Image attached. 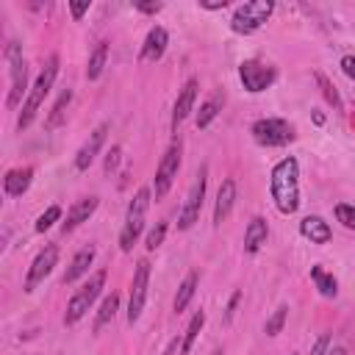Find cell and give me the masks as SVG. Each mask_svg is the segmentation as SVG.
I'll list each match as a JSON object with an SVG mask.
<instances>
[{"label": "cell", "mask_w": 355, "mask_h": 355, "mask_svg": "<svg viewBox=\"0 0 355 355\" xmlns=\"http://www.w3.org/2000/svg\"><path fill=\"white\" fill-rule=\"evenodd\" d=\"M300 233H303L311 244H328V242L333 239L330 225H328L322 217H317V214H311V217H306V220L300 222Z\"/></svg>", "instance_id": "obj_19"}, {"label": "cell", "mask_w": 355, "mask_h": 355, "mask_svg": "<svg viewBox=\"0 0 355 355\" xmlns=\"http://www.w3.org/2000/svg\"><path fill=\"white\" fill-rule=\"evenodd\" d=\"M106 136H108V122H100V125L89 133V139L84 141V148H81L78 156H76V170H78V172H87V170L92 167V161L98 159L100 148L106 145Z\"/></svg>", "instance_id": "obj_13"}, {"label": "cell", "mask_w": 355, "mask_h": 355, "mask_svg": "<svg viewBox=\"0 0 355 355\" xmlns=\"http://www.w3.org/2000/svg\"><path fill=\"white\" fill-rule=\"evenodd\" d=\"M205 186H208V167H200L189 194H186V203L181 208V217H178V228L181 231H189L197 220H200V211H203V197H205Z\"/></svg>", "instance_id": "obj_8"}, {"label": "cell", "mask_w": 355, "mask_h": 355, "mask_svg": "<svg viewBox=\"0 0 355 355\" xmlns=\"http://www.w3.org/2000/svg\"><path fill=\"white\" fill-rule=\"evenodd\" d=\"M106 58H108V45H106V42H100V45L95 47V53L89 56V64H87V78H89V81H98V78L103 76V69H106Z\"/></svg>", "instance_id": "obj_25"}, {"label": "cell", "mask_w": 355, "mask_h": 355, "mask_svg": "<svg viewBox=\"0 0 355 355\" xmlns=\"http://www.w3.org/2000/svg\"><path fill=\"white\" fill-rule=\"evenodd\" d=\"M103 286H106V269H98L84 286L69 297V303H67V314H64V325H76V322H81L84 317H87V311L95 306V300L100 297V292H103Z\"/></svg>", "instance_id": "obj_4"}, {"label": "cell", "mask_w": 355, "mask_h": 355, "mask_svg": "<svg viewBox=\"0 0 355 355\" xmlns=\"http://www.w3.org/2000/svg\"><path fill=\"white\" fill-rule=\"evenodd\" d=\"M239 300H242V292H236V295L231 297V303H228V314H225V322H231V319H233V314H236V306H239Z\"/></svg>", "instance_id": "obj_40"}, {"label": "cell", "mask_w": 355, "mask_h": 355, "mask_svg": "<svg viewBox=\"0 0 355 355\" xmlns=\"http://www.w3.org/2000/svg\"><path fill=\"white\" fill-rule=\"evenodd\" d=\"M269 189L280 214H295L300 208V164L295 156H286L275 164Z\"/></svg>", "instance_id": "obj_1"}, {"label": "cell", "mask_w": 355, "mask_h": 355, "mask_svg": "<svg viewBox=\"0 0 355 355\" xmlns=\"http://www.w3.org/2000/svg\"><path fill=\"white\" fill-rule=\"evenodd\" d=\"M317 84H319V89H322V95H325V100L336 108V111H341V98H339V92H336V87L330 84V78L325 76V73H317Z\"/></svg>", "instance_id": "obj_29"}, {"label": "cell", "mask_w": 355, "mask_h": 355, "mask_svg": "<svg viewBox=\"0 0 355 355\" xmlns=\"http://www.w3.org/2000/svg\"><path fill=\"white\" fill-rule=\"evenodd\" d=\"M222 106H225V95H220V92H214L211 95L203 106H200V111H197V119H194V125L203 130V128H208L211 122L217 119V114L222 111Z\"/></svg>", "instance_id": "obj_22"}, {"label": "cell", "mask_w": 355, "mask_h": 355, "mask_svg": "<svg viewBox=\"0 0 355 355\" xmlns=\"http://www.w3.org/2000/svg\"><path fill=\"white\" fill-rule=\"evenodd\" d=\"M328 347H330V336H328V333H322V336L317 339V344H314L311 355H328Z\"/></svg>", "instance_id": "obj_35"}, {"label": "cell", "mask_w": 355, "mask_h": 355, "mask_svg": "<svg viewBox=\"0 0 355 355\" xmlns=\"http://www.w3.org/2000/svg\"><path fill=\"white\" fill-rule=\"evenodd\" d=\"M272 12H275V3L272 0H250V3H242L236 12H233V17H231V28L236 31V34H255L269 17H272Z\"/></svg>", "instance_id": "obj_5"}, {"label": "cell", "mask_w": 355, "mask_h": 355, "mask_svg": "<svg viewBox=\"0 0 355 355\" xmlns=\"http://www.w3.org/2000/svg\"><path fill=\"white\" fill-rule=\"evenodd\" d=\"M233 203H236V181L233 178H225L220 192H217V203H214V225H222L231 211H233Z\"/></svg>", "instance_id": "obj_15"}, {"label": "cell", "mask_w": 355, "mask_h": 355, "mask_svg": "<svg viewBox=\"0 0 355 355\" xmlns=\"http://www.w3.org/2000/svg\"><path fill=\"white\" fill-rule=\"evenodd\" d=\"M58 220H61V208H58V205H50V208L45 211V214H39V220H36V233L50 231Z\"/></svg>", "instance_id": "obj_31"}, {"label": "cell", "mask_w": 355, "mask_h": 355, "mask_svg": "<svg viewBox=\"0 0 355 355\" xmlns=\"http://www.w3.org/2000/svg\"><path fill=\"white\" fill-rule=\"evenodd\" d=\"M286 317H289V308H286V306H280V308L266 319L264 333H266V336H277V333L283 330V325H286Z\"/></svg>", "instance_id": "obj_30"}, {"label": "cell", "mask_w": 355, "mask_h": 355, "mask_svg": "<svg viewBox=\"0 0 355 355\" xmlns=\"http://www.w3.org/2000/svg\"><path fill=\"white\" fill-rule=\"evenodd\" d=\"M203 325H205V314H203V311H197V314L192 317V322H189V328H186L183 339H181V355H189V352H192V347H194V341H197V336H200Z\"/></svg>", "instance_id": "obj_26"}, {"label": "cell", "mask_w": 355, "mask_h": 355, "mask_svg": "<svg viewBox=\"0 0 355 355\" xmlns=\"http://www.w3.org/2000/svg\"><path fill=\"white\" fill-rule=\"evenodd\" d=\"M164 236H167V222H159L150 233H148V242H145V247L148 250H156V247H161L164 244Z\"/></svg>", "instance_id": "obj_33"}, {"label": "cell", "mask_w": 355, "mask_h": 355, "mask_svg": "<svg viewBox=\"0 0 355 355\" xmlns=\"http://www.w3.org/2000/svg\"><path fill=\"white\" fill-rule=\"evenodd\" d=\"M148 286H150V261L141 258L136 264L133 272V283H130V303H128V322H139L141 311H145V300H148Z\"/></svg>", "instance_id": "obj_10"}, {"label": "cell", "mask_w": 355, "mask_h": 355, "mask_svg": "<svg viewBox=\"0 0 355 355\" xmlns=\"http://www.w3.org/2000/svg\"><path fill=\"white\" fill-rule=\"evenodd\" d=\"M239 78H242V87L247 92L258 95V92H266L275 84V67H269L258 58H247L239 67Z\"/></svg>", "instance_id": "obj_9"}, {"label": "cell", "mask_w": 355, "mask_h": 355, "mask_svg": "<svg viewBox=\"0 0 355 355\" xmlns=\"http://www.w3.org/2000/svg\"><path fill=\"white\" fill-rule=\"evenodd\" d=\"M6 61H9V69H12V92H9V100L6 106L9 108H17L23 95H25V87H28V64L23 58V47L20 42H9L6 45Z\"/></svg>", "instance_id": "obj_7"}, {"label": "cell", "mask_w": 355, "mask_h": 355, "mask_svg": "<svg viewBox=\"0 0 355 355\" xmlns=\"http://www.w3.org/2000/svg\"><path fill=\"white\" fill-rule=\"evenodd\" d=\"M194 292H197V272H189V275L183 277V283L178 286V295H175V303H172L175 314H183V311L189 308V303H192Z\"/></svg>", "instance_id": "obj_23"}, {"label": "cell", "mask_w": 355, "mask_h": 355, "mask_svg": "<svg viewBox=\"0 0 355 355\" xmlns=\"http://www.w3.org/2000/svg\"><path fill=\"white\" fill-rule=\"evenodd\" d=\"M336 220H339L347 231H355V205L339 203V205H336Z\"/></svg>", "instance_id": "obj_32"}, {"label": "cell", "mask_w": 355, "mask_h": 355, "mask_svg": "<svg viewBox=\"0 0 355 355\" xmlns=\"http://www.w3.org/2000/svg\"><path fill=\"white\" fill-rule=\"evenodd\" d=\"M117 308H119V295L117 292H111L106 300H103V306H100V311H98V319H95V333H100L111 319H114V314H117Z\"/></svg>", "instance_id": "obj_27"}, {"label": "cell", "mask_w": 355, "mask_h": 355, "mask_svg": "<svg viewBox=\"0 0 355 355\" xmlns=\"http://www.w3.org/2000/svg\"><path fill=\"white\" fill-rule=\"evenodd\" d=\"M98 197H84V200H76L73 203V208L67 211V220H64V225H61V231L64 233H69V231H76L78 225H84V222H89V217L98 211Z\"/></svg>", "instance_id": "obj_14"}, {"label": "cell", "mask_w": 355, "mask_h": 355, "mask_svg": "<svg viewBox=\"0 0 355 355\" xmlns=\"http://www.w3.org/2000/svg\"><path fill=\"white\" fill-rule=\"evenodd\" d=\"M341 69H344V76L355 81V56H344L341 58Z\"/></svg>", "instance_id": "obj_36"}, {"label": "cell", "mask_w": 355, "mask_h": 355, "mask_svg": "<svg viewBox=\"0 0 355 355\" xmlns=\"http://www.w3.org/2000/svg\"><path fill=\"white\" fill-rule=\"evenodd\" d=\"M69 100H73V89H64V92H61V98L56 100V106H53V111H50L47 122H45L50 130H56V128L64 122V114H67V106H69Z\"/></svg>", "instance_id": "obj_28"}, {"label": "cell", "mask_w": 355, "mask_h": 355, "mask_svg": "<svg viewBox=\"0 0 355 355\" xmlns=\"http://www.w3.org/2000/svg\"><path fill=\"white\" fill-rule=\"evenodd\" d=\"M56 76H58V56L53 53V56L47 58L45 69L39 73V78H36V84H34V89H31V95H28V98H25V103H23V111H20V119H17V128H20V130H25V128L34 122V117H36L39 106L45 103V98L50 95V89H53V84H56Z\"/></svg>", "instance_id": "obj_2"}, {"label": "cell", "mask_w": 355, "mask_h": 355, "mask_svg": "<svg viewBox=\"0 0 355 355\" xmlns=\"http://www.w3.org/2000/svg\"><path fill=\"white\" fill-rule=\"evenodd\" d=\"M181 150H183L181 139H175L172 145L167 148V153L161 156V164H159V170H156V181H153L156 197H164V194L170 192V186L175 183L178 170H181Z\"/></svg>", "instance_id": "obj_11"}, {"label": "cell", "mask_w": 355, "mask_h": 355, "mask_svg": "<svg viewBox=\"0 0 355 355\" xmlns=\"http://www.w3.org/2000/svg\"><path fill=\"white\" fill-rule=\"evenodd\" d=\"M228 6V0H200V9H208V12H220Z\"/></svg>", "instance_id": "obj_37"}, {"label": "cell", "mask_w": 355, "mask_h": 355, "mask_svg": "<svg viewBox=\"0 0 355 355\" xmlns=\"http://www.w3.org/2000/svg\"><path fill=\"white\" fill-rule=\"evenodd\" d=\"M167 45H170V34L161 25H153L148 31L145 45H141V61H159L167 53Z\"/></svg>", "instance_id": "obj_16"}, {"label": "cell", "mask_w": 355, "mask_h": 355, "mask_svg": "<svg viewBox=\"0 0 355 355\" xmlns=\"http://www.w3.org/2000/svg\"><path fill=\"white\" fill-rule=\"evenodd\" d=\"M311 280L317 283V289H319L322 297H336L339 295V280L325 266H311Z\"/></svg>", "instance_id": "obj_24"}, {"label": "cell", "mask_w": 355, "mask_h": 355, "mask_svg": "<svg viewBox=\"0 0 355 355\" xmlns=\"http://www.w3.org/2000/svg\"><path fill=\"white\" fill-rule=\"evenodd\" d=\"M34 181V167H17V170H9L6 178H3V189L9 197H23L28 192Z\"/></svg>", "instance_id": "obj_18"}, {"label": "cell", "mask_w": 355, "mask_h": 355, "mask_svg": "<svg viewBox=\"0 0 355 355\" xmlns=\"http://www.w3.org/2000/svg\"><path fill=\"white\" fill-rule=\"evenodd\" d=\"M266 236H269L266 220H264V217H253V220L247 222V231H244V253H247V255H255V253L266 244Z\"/></svg>", "instance_id": "obj_20"}, {"label": "cell", "mask_w": 355, "mask_h": 355, "mask_svg": "<svg viewBox=\"0 0 355 355\" xmlns=\"http://www.w3.org/2000/svg\"><path fill=\"white\" fill-rule=\"evenodd\" d=\"M148 205H150V186H141L130 205H128V214H125V225H122V233H119V247L122 253H130L141 228H145V214H148Z\"/></svg>", "instance_id": "obj_3"}, {"label": "cell", "mask_w": 355, "mask_h": 355, "mask_svg": "<svg viewBox=\"0 0 355 355\" xmlns=\"http://www.w3.org/2000/svg\"><path fill=\"white\" fill-rule=\"evenodd\" d=\"M69 12H73L76 20H81V17L89 12V0H84V3H69Z\"/></svg>", "instance_id": "obj_38"}, {"label": "cell", "mask_w": 355, "mask_h": 355, "mask_svg": "<svg viewBox=\"0 0 355 355\" xmlns=\"http://www.w3.org/2000/svg\"><path fill=\"white\" fill-rule=\"evenodd\" d=\"M197 78H189L186 81V87L181 89V95H178V100H175V108H172V128H178L189 114H192V108H194V100H197Z\"/></svg>", "instance_id": "obj_17"}, {"label": "cell", "mask_w": 355, "mask_h": 355, "mask_svg": "<svg viewBox=\"0 0 355 355\" xmlns=\"http://www.w3.org/2000/svg\"><path fill=\"white\" fill-rule=\"evenodd\" d=\"M58 264V247L56 244H47L36 258H34V264H31V269H28V275H25V292H34L39 283L53 272V266Z\"/></svg>", "instance_id": "obj_12"}, {"label": "cell", "mask_w": 355, "mask_h": 355, "mask_svg": "<svg viewBox=\"0 0 355 355\" xmlns=\"http://www.w3.org/2000/svg\"><path fill=\"white\" fill-rule=\"evenodd\" d=\"M178 350H181V339H172V341H170V344H167V350H164V352H161V355H175V352H178Z\"/></svg>", "instance_id": "obj_41"}, {"label": "cell", "mask_w": 355, "mask_h": 355, "mask_svg": "<svg viewBox=\"0 0 355 355\" xmlns=\"http://www.w3.org/2000/svg\"><path fill=\"white\" fill-rule=\"evenodd\" d=\"M250 133L264 148H283V145H289V141H295V128L280 117H266V119L253 122Z\"/></svg>", "instance_id": "obj_6"}, {"label": "cell", "mask_w": 355, "mask_h": 355, "mask_svg": "<svg viewBox=\"0 0 355 355\" xmlns=\"http://www.w3.org/2000/svg\"><path fill=\"white\" fill-rule=\"evenodd\" d=\"M136 9H139L141 14H159L164 6H161V3H136Z\"/></svg>", "instance_id": "obj_39"}, {"label": "cell", "mask_w": 355, "mask_h": 355, "mask_svg": "<svg viewBox=\"0 0 355 355\" xmlns=\"http://www.w3.org/2000/svg\"><path fill=\"white\" fill-rule=\"evenodd\" d=\"M92 261H95V247H92V244L84 247V250H78V255L73 258V264H69L67 272H64V286H73L76 280H81V277L89 272Z\"/></svg>", "instance_id": "obj_21"}, {"label": "cell", "mask_w": 355, "mask_h": 355, "mask_svg": "<svg viewBox=\"0 0 355 355\" xmlns=\"http://www.w3.org/2000/svg\"><path fill=\"white\" fill-rule=\"evenodd\" d=\"M119 159H122V150H119V145H114L111 153L106 156V175H111V172L119 167Z\"/></svg>", "instance_id": "obj_34"}]
</instances>
